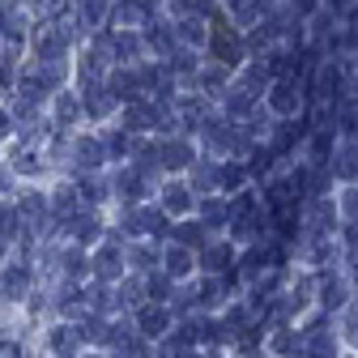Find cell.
Here are the masks:
<instances>
[{
  "label": "cell",
  "mask_w": 358,
  "mask_h": 358,
  "mask_svg": "<svg viewBox=\"0 0 358 358\" xmlns=\"http://www.w3.org/2000/svg\"><path fill=\"white\" fill-rule=\"evenodd\" d=\"M9 132H13V124H9V115H5V111H0V141H5Z\"/></svg>",
  "instance_id": "37"
},
{
  "label": "cell",
  "mask_w": 358,
  "mask_h": 358,
  "mask_svg": "<svg viewBox=\"0 0 358 358\" xmlns=\"http://www.w3.org/2000/svg\"><path fill=\"white\" fill-rule=\"evenodd\" d=\"M107 154H111V158L132 154V137H128V128H120V132H111V137H107Z\"/></svg>",
  "instance_id": "27"
},
{
  "label": "cell",
  "mask_w": 358,
  "mask_h": 358,
  "mask_svg": "<svg viewBox=\"0 0 358 358\" xmlns=\"http://www.w3.org/2000/svg\"><path fill=\"white\" fill-rule=\"evenodd\" d=\"M162 209L166 213H188L192 209V188L179 184V179H175V184H166L162 188Z\"/></svg>",
  "instance_id": "14"
},
{
  "label": "cell",
  "mask_w": 358,
  "mask_h": 358,
  "mask_svg": "<svg viewBox=\"0 0 358 358\" xmlns=\"http://www.w3.org/2000/svg\"><path fill=\"white\" fill-rule=\"evenodd\" d=\"M158 162H162V171H184V166L196 162V158H192V145H188L184 137H175V141H162V145H158Z\"/></svg>",
  "instance_id": "7"
},
{
  "label": "cell",
  "mask_w": 358,
  "mask_h": 358,
  "mask_svg": "<svg viewBox=\"0 0 358 358\" xmlns=\"http://www.w3.org/2000/svg\"><path fill=\"white\" fill-rule=\"evenodd\" d=\"M5 22H9V9H5V5H0V30H5Z\"/></svg>",
  "instance_id": "39"
},
{
  "label": "cell",
  "mask_w": 358,
  "mask_h": 358,
  "mask_svg": "<svg viewBox=\"0 0 358 358\" xmlns=\"http://www.w3.org/2000/svg\"><path fill=\"white\" fill-rule=\"evenodd\" d=\"M273 350H278V354H299V350H303V333H286V329H282V333L273 337Z\"/></svg>",
  "instance_id": "28"
},
{
  "label": "cell",
  "mask_w": 358,
  "mask_h": 358,
  "mask_svg": "<svg viewBox=\"0 0 358 358\" xmlns=\"http://www.w3.org/2000/svg\"><path fill=\"white\" fill-rule=\"evenodd\" d=\"M329 175H341L345 184H358V145H345V150L329 162Z\"/></svg>",
  "instance_id": "16"
},
{
  "label": "cell",
  "mask_w": 358,
  "mask_h": 358,
  "mask_svg": "<svg viewBox=\"0 0 358 358\" xmlns=\"http://www.w3.org/2000/svg\"><path fill=\"white\" fill-rule=\"evenodd\" d=\"M201 227H205V222H184V227H175V243H184V248H188V243H192V248H205V231H201Z\"/></svg>",
  "instance_id": "25"
},
{
  "label": "cell",
  "mask_w": 358,
  "mask_h": 358,
  "mask_svg": "<svg viewBox=\"0 0 358 358\" xmlns=\"http://www.w3.org/2000/svg\"><path fill=\"white\" fill-rule=\"evenodd\" d=\"M354 282H358V264H354Z\"/></svg>",
  "instance_id": "42"
},
{
  "label": "cell",
  "mask_w": 358,
  "mask_h": 358,
  "mask_svg": "<svg viewBox=\"0 0 358 358\" xmlns=\"http://www.w3.org/2000/svg\"><path fill=\"white\" fill-rule=\"evenodd\" d=\"M9 81H13V77H9V64L0 60V85H9Z\"/></svg>",
  "instance_id": "38"
},
{
  "label": "cell",
  "mask_w": 358,
  "mask_h": 358,
  "mask_svg": "<svg viewBox=\"0 0 358 358\" xmlns=\"http://www.w3.org/2000/svg\"><path fill=\"white\" fill-rule=\"evenodd\" d=\"M115 188H120V196H128V201H141L145 188H150V175H145L141 166H128V171H120Z\"/></svg>",
  "instance_id": "11"
},
{
  "label": "cell",
  "mask_w": 358,
  "mask_h": 358,
  "mask_svg": "<svg viewBox=\"0 0 358 358\" xmlns=\"http://www.w3.org/2000/svg\"><path fill=\"white\" fill-rule=\"evenodd\" d=\"M0 358H22V345H13V341H0Z\"/></svg>",
  "instance_id": "36"
},
{
  "label": "cell",
  "mask_w": 358,
  "mask_h": 358,
  "mask_svg": "<svg viewBox=\"0 0 358 358\" xmlns=\"http://www.w3.org/2000/svg\"><path fill=\"white\" fill-rule=\"evenodd\" d=\"M345 213H350V217H358V188H350V192H345Z\"/></svg>",
  "instance_id": "35"
},
{
  "label": "cell",
  "mask_w": 358,
  "mask_h": 358,
  "mask_svg": "<svg viewBox=\"0 0 358 358\" xmlns=\"http://www.w3.org/2000/svg\"><path fill=\"white\" fill-rule=\"evenodd\" d=\"M69 222H73V235H77L81 243H94V239L103 235V222H99V217H85V213H73Z\"/></svg>",
  "instance_id": "22"
},
{
  "label": "cell",
  "mask_w": 358,
  "mask_h": 358,
  "mask_svg": "<svg viewBox=\"0 0 358 358\" xmlns=\"http://www.w3.org/2000/svg\"><path fill=\"white\" fill-rule=\"evenodd\" d=\"M307 227H311V235H329V231H333V205H329L324 196H311Z\"/></svg>",
  "instance_id": "15"
},
{
  "label": "cell",
  "mask_w": 358,
  "mask_h": 358,
  "mask_svg": "<svg viewBox=\"0 0 358 358\" xmlns=\"http://www.w3.org/2000/svg\"><path fill=\"white\" fill-rule=\"evenodd\" d=\"M115 107V94L103 85V81H85V90H81V111H90V115H107Z\"/></svg>",
  "instance_id": "5"
},
{
  "label": "cell",
  "mask_w": 358,
  "mask_h": 358,
  "mask_svg": "<svg viewBox=\"0 0 358 358\" xmlns=\"http://www.w3.org/2000/svg\"><path fill=\"white\" fill-rule=\"evenodd\" d=\"M111 17H115L120 30L150 26V22H154V0H120V5L111 9Z\"/></svg>",
  "instance_id": "2"
},
{
  "label": "cell",
  "mask_w": 358,
  "mask_h": 358,
  "mask_svg": "<svg viewBox=\"0 0 358 358\" xmlns=\"http://www.w3.org/2000/svg\"><path fill=\"white\" fill-rule=\"evenodd\" d=\"M0 252H5V235H0Z\"/></svg>",
  "instance_id": "41"
},
{
  "label": "cell",
  "mask_w": 358,
  "mask_h": 358,
  "mask_svg": "<svg viewBox=\"0 0 358 358\" xmlns=\"http://www.w3.org/2000/svg\"><path fill=\"white\" fill-rule=\"evenodd\" d=\"M107 90L115 99H141V90H145V81H141V69H124V73H111V81H107Z\"/></svg>",
  "instance_id": "9"
},
{
  "label": "cell",
  "mask_w": 358,
  "mask_h": 358,
  "mask_svg": "<svg viewBox=\"0 0 358 358\" xmlns=\"http://www.w3.org/2000/svg\"><path fill=\"white\" fill-rule=\"evenodd\" d=\"M13 166H17V171H26V175H38V171H43V162H38L34 154H17V158H13Z\"/></svg>",
  "instance_id": "32"
},
{
  "label": "cell",
  "mask_w": 358,
  "mask_h": 358,
  "mask_svg": "<svg viewBox=\"0 0 358 358\" xmlns=\"http://www.w3.org/2000/svg\"><path fill=\"white\" fill-rule=\"evenodd\" d=\"M56 111H60V124H77V115H81V107L69 99V94H60V103H56Z\"/></svg>",
  "instance_id": "30"
},
{
  "label": "cell",
  "mask_w": 358,
  "mask_h": 358,
  "mask_svg": "<svg viewBox=\"0 0 358 358\" xmlns=\"http://www.w3.org/2000/svg\"><path fill=\"white\" fill-rule=\"evenodd\" d=\"M205 268H213V273H222V268H235V248H231V243L205 248Z\"/></svg>",
  "instance_id": "20"
},
{
  "label": "cell",
  "mask_w": 358,
  "mask_h": 358,
  "mask_svg": "<svg viewBox=\"0 0 358 358\" xmlns=\"http://www.w3.org/2000/svg\"><path fill=\"white\" fill-rule=\"evenodd\" d=\"M192 268V252L184 248V243H175V248H166V278H184Z\"/></svg>",
  "instance_id": "21"
},
{
  "label": "cell",
  "mask_w": 358,
  "mask_h": 358,
  "mask_svg": "<svg viewBox=\"0 0 358 358\" xmlns=\"http://www.w3.org/2000/svg\"><path fill=\"white\" fill-rule=\"evenodd\" d=\"M175 358H196V354H188V350H179V354H175Z\"/></svg>",
  "instance_id": "40"
},
{
  "label": "cell",
  "mask_w": 358,
  "mask_h": 358,
  "mask_svg": "<svg viewBox=\"0 0 358 358\" xmlns=\"http://www.w3.org/2000/svg\"><path fill=\"white\" fill-rule=\"evenodd\" d=\"M137 324H141L145 337H166V333H171V311L158 307V303H150V307L137 311Z\"/></svg>",
  "instance_id": "10"
},
{
  "label": "cell",
  "mask_w": 358,
  "mask_h": 358,
  "mask_svg": "<svg viewBox=\"0 0 358 358\" xmlns=\"http://www.w3.org/2000/svg\"><path fill=\"white\" fill-rule=\"evenodd\" d=\"M73 13H77V22H85V26H99V22L107 17V0H73Z\"/></svg>",
  "instance_id": "19"
},
{
  "label": "cell",
  "mask_w": 358,
  "mask_h": 358,
  "mask_svg": "<svg viewBox=\"0 0 358 358\" xmlns=\"http://www.w3.org/2000/svg\"><path fill=\"white\" fill-rule=\"evenodd\" d=\"M171 30H175V38H179V48H205V38H209V22L205 17H196V13H184V17H175L171 22Z\"/></svg>",
  "instance_id": "3"
},
{
  "label": "cell",
  "mask_w": 358,
  "mask_h": 358,
  "mask_svg": "<svg viewBox=\"0 0 358 358\" xmlns=\"http://www.w3.org/2000/svg\"><path fill=\"white\" fill-rule=\"evenodd\" d=\"M145 48H150V52H158V56L166 60V56L179 48V38H175V30H171V26H158V22H150V26H145Z\"/></svg>",
  "instance_id": "12"
},
{
  "label": "cell",
  "mask_w": 358,
  "mask_h": 358,
  "mask_svg": "<svg viewBox=\"0 0 358 358\" xmlns=\"http://www.w3.org/2000/svg\"><path fill=\"white\" fill-rule=\"evenodd\" d=\"M150 299L154 303H166L171 299V278L162 273V278H150Z\"/></svg>",
  "instance_id": "31"
},
{
  "label": "cell",
  "mask_w": 358,
  "mask_h": 358,
  "mask_svg": "<svg viewBox=\"0 0 358 358\" xmlns=\"http://www.w3.org/2000/svg\"><path fill=\"white\" fill-rule=\"evenodd\" d=\"M0 188H5V175H0Z\"/></svg>",
  "instance_id": "43"
},
{
  "label": "cell",
  "mask_w": 358,
  "mask_h": 358,
  "mask_svg": "<svg viewBox=\"0 0 358 358\" xmlns=\"http://www.w3.org/2000/svg\"><path fill=\"white\" fill-rule=\"evenodd\" d=\"M81 196H85V201H103V196H107V188L99 184V179H85V184H81Z\"/></svg>",
  "instance_id": "33"
},
{
  "label": "cell",
  "mask_w": 358,
  "mask_h": 358,
  "mask_svg": "<svg viewBox=\"0 0 358 358\" xmlns=\"http://www.w3.org/2000/svg\"><path fill=\"white\" fill-rule=\"evenodd\" d=\"M145 52V38L137 30H115L111 34V60H124V64H137V56Z\"/></svg>",
  "instance_id": "4"
},
{
  "label": "cell",
  "mask_w": 358,
  "mask_h": 358,
  "mask_svg": "<svg viewBox=\"0 0 358 358\" xmlns=\"http://www.w3.org/2000/svg\"><path fill=\"white\" fill-rule=\"evenodd\" d=\"M34 48H38V60H64L69 38L60 34V26H56V22H48V26L38 30V43H34Z\"/></svg>",
  "instance_id": "8"
},
{
  "label": "cell",
  "mask_w": 358,
  "mask_h": 358,
  "mask_svg": "<svg viewBox=\"0 0 358 358\" xmlns=\"http://www.w3.org/2000/svg\"><path fill=\"white\" fill-rule=\"evenodd\" d=\"M77 341H81V329H69V324H64V329H56V333H52V350H56L60 358H73Z\"/></svg>",
  "instance_id": "23"
},
{
  "label": "cell",
  "mask_w": 358,
  "mask_h": 358,
  "mask_svg": "<svg viewBox=\"0 0 358 358\" xmlns=\"http://www.w3.org/2000/svg\"><path fill=\"white\" fill-rule=\"evenodd\" d=\"M73 154H77V166H81V171H90V166H99V162L107 158V145L90 137V141H77V145H73Z\"/></svg>",
  "instance_id": "18"
},
{
  "label": "cell",
  "mask_w": 358,
  "mask_h": 358,
  "mask_svg": "<svg viewBox=\"0 0 358 358\" xmlns=\"http://www.w3.org/2000/svg\"><path fill=\"white\" fill-rule=\"evenodd\" d=\"M222 299V286L217 282H201V290H196V307H213Z\"/></svg>",
  "instance_id": "29"
},
{
  "label": "cell",
  "mask_w": 358,
  "mask_h": 358,
  "mask_svg": "<svg viewBox=\"0 0 358 358\" xmlns=\"http://www.w3.org/2000/svg\"><path fill=\"white\" fill-rule=\"evenodd\" d=\"M90 268H94V278H99V282H115V278L124 273V256H120V248H115V243L99 248L94 260H90Z\"/></svg>",
  "instance_id": "6"
},
{
  "label": "cell",
  "mask_w": 358,
  "mask_h": 358,
  "mask_svg": "<svg viewBox=\"0 0 358 358\" xmlns=\"http://www.w3.org/2000/svg\"><path fill=\"white\" fill-rule=\"evenodd\" d=\"M320 303L333 307V311L345 307V282H324V286H320Z\"/></svg>",
  "instance_id": "26"
},
{
  "label": "cell",
  "mask_w": 358,
  "mask_h": 358,
  "mask_svg": "<svg viewBox=\"0 0 358 358\" xmlns=\"http://www.w3.org/2000/svg\"><path fill=\"white\" fill-rule=\"evenodd\" d=\"M26 286H30V273H26L22 264L5 268V278H0V294H5V299H22V294H26Z\"/></svg>",
  "instance_id": "17"
},
{
  "label": "cell",
  "mask_w": 358,
  "mask_h": 358,
  "mask_svg": "<svg viewBox=\"0 0 358 358\" xmlns=\"http://www.w3.org/2000/svg\"><path fill=\"white\" fill-rule=\"evenodd\" d=\"M81 268H85L81 252H69V256H64V273H69V278H81Z\"/></svg>",
  "instance_id": "34"
},
{
  "label": "cell",
  "mask_w": 358,
  "mask_h": 358,
  "mask_svg": "<svg viewBox=\"0 0 358 358\" xmlns=\"http://www.w3.org/2000/svg\"><path fill=\"white\" fill-rule=\"evenodd\" d=\"M52 213H56V217H73V213H77V188H56Z\"/></svg>",
  "instance_id": "24"
},
{
  "label": "cell",
  "mask_w": 358,
  "mask_h": 358,
  "mask_svg": "<svg viewBox=\"0 0 358 358\" xmlns=\"http://www.w3.org/2000/svg\"><path fill=\"white\" fill-rule=\"evenodd\" d=\"M213 184H217L222 192H239V188L248 184V166H243V162H222V166L213 171Z\"/></svg>",
  "instance_id": "13"
},
{
  "label": "cell",
  "mask_w": 358,
  "mask_h": 358,
  "mask_svg": "<svg viewBox=\"0 0 358 358\" xmlns=\"http://www.w3.org/2000/svg\"><path fill=\"white\" fill-rule=\"evenodd\" d=\"M260 99H264V107L273 111L278 120H294V115H303V107H307V99H303V81H299V77H273Z\"/></svg>",
  "instance_id": "1"
}]
</instances>
